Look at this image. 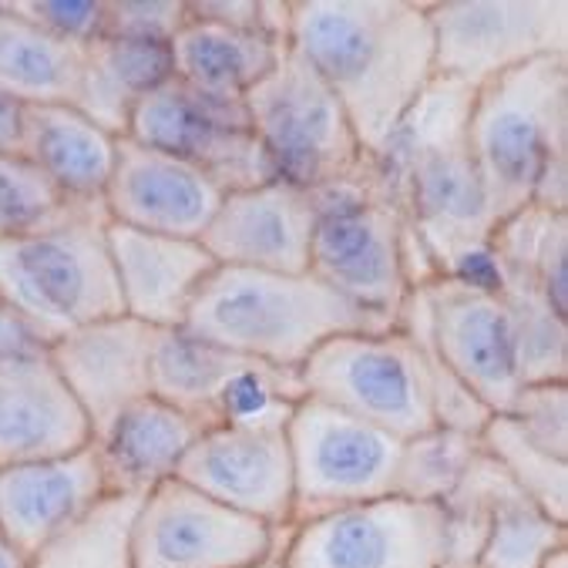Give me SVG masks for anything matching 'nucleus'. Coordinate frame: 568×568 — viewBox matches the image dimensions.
I'll use <instances>...</instances> for the list:
<instances>
[{
  "label": "nucleus",
  "instance_id": "1",
  "mask_svg": "<svg viewBox=\"0 0 568 568\" xmlns=\"http://www.w3.org/2000/svg\"><path fill=\"white\" fill-rule=\"evenodd\" d=\"M475 88L434 78L377 155L374 172L434 276H488L498 215L478 175L468 119Z\"/></svg>",
  "mask_w": 568,
  "mask_h": 568
},
{
  "label": "nucleus",
  "instance_id": "2",
  "mask_svg": "<svg viewBox=\"0 0 568 568\" xmlns=\"http://www.w3.org/2000/svg\"><path fill=\"white\" fill-rule=\"evenodd\" d=\"M290 51L344 104L367 155L437 78L427 0H290Z\"/></svg>",
  "mask_w": 568,
  "mask_h": 568
},
{
  "label": "nucleus",
  "instance_id": "3",
  "mask_svg": "<svg viewBox=\"0 0 568 568\" xmlns=\"http://www.w3.org/2000/svg\"><path fill=\"white\" fill-rule=\"evenodd\" d=\"M468 145L498 222L525 205L568 212V58H541L481 84Z\"/></svg>",
  "mask_w": 568,
  "mask_h": 568
},
{
  "label": "nucleus",
  "instance_id": "4",
  "mask_svg": "<svg viewBox=\"0 0 568 568\" xmlns=\"http://www.w3.org/2000/svg\"><path fill=\"white\" fill-rule=\"evenodd\" d=\"M189 333L233 354L300 371L316 347L339 333H384V320L364 313L313 273H263L219 266L199 290Z\"/></svg>",
  "mask_w": 568,
  "mask_h": 568
},
{
  "label": "nucleus",
  "instance_id": "5",
  "mask_svg": "<svg viewBox=\"0 0 568 568\" xmlns=\"http://www.w3.org/2000/svg\"><path fill=\"white\" fill-rule=\"evenodd\" d=\"M310 273L364 313L397 329L410 293L434 280L427 256L377 182L374 162L329 192H316Z\"/></svg>",
  "mask_w": 568,
  "mask_h": 568
},
{
  "label": "nucleus",
  "instance_id": "6",
  "mask_svg": "<svg viewBox=\"0 0 568 568\" xmlns=\"http://www.w3.org/2000/svg\"><path fill=\"white\" fill-rule=\"evenodd\" d=\"M0 303L44 347L64 333L119 316V283L108 253V212L88 209L51 230L0 240Z\"/></svg>",
  "mask_w": 568,
  "mask_h": 568
},
{
  "label": "nucleus",
  "instance_id": "7",
  "mask_svg": "<svg viewBox=\"0 0 568 568\" xmlns=\"http://www.w3.org/2000/svg\"><path fill=\"white\" fill-rule=\"evenodd\" d=\"M253 135L273 179L306 192H329L367 165L344 104L293 51L246 94Z\"/></svg>",
  "mask_w": 568,
  "mask_h": 568
},
{
  "label": "nucleus",
  "instance_id": "8",
  "mask_svg": "<svg viewBox=\"0 0 568 568\" xmlns=\"http://www.w3.org/2000/svg\"><path fill=\"white\" fill-rule=\"evenodd\" d=\"M306 397L347 410L400 440L437 427L430 377L414 339L384 333H339L300 367Z\"/></svg>",
  "mask_w": 568,
  "mask_h": 568
},
{
  "label": "nucleus",
  "instance_id": "9",
  "mask_svg": "<svg viewBox=\"0 0 568 568\" xmlns=\"http://www.w3.org/2000/svg\"><path fill=\"white\" fill-rule=\"evenodd\" d=\"M293 458V525L394 495L400 437L303 397L286 424Z\"/></svg>",
  "mask_w": 568,
  "mask_h": 568
},
{
  "label": "nucleus",
  "instance_id": "10",
  "mask_svg": "<svg viewBox=\"0 0 568 568\" xmlns=\"http://www.w3.org/2000/svg\"><path fill=\"white\" fill-rule=\"evenodd\" d=\"M434 71L481 88L521 64L568 58L565 0H427Z\"/></svg>",
  "mask_w": 568,
  "mask_h": 568
},
{
  "label": "nucleus",
  "instance_id": "11",
  "mask_svg": "<svg viewBox=\"0 0 568 568\" xmlns=\"http://www.w3.org/2000/svg\"><path fill=\"white\" fill-rule=\"evenodd\" d=\"M280 555L286 568H440V505L387 495L336 508L290 525Z\"/></svg>",
  "mask_w": 568,
  "mask_h": 568
},
{
  "label": "nucleus",
  "instance_id": "12",
  "mask_svg": "<svg viewBox=\"0 0 568 568\" xmlns=\"http://www.w3.org/2000/svg\"><path fill=\"white\" fill-rule=\"evenodd\" d=\"M125 139L195 165L222 192L253 189L273 179L270 162L253 135L246 104L199 94L175 78L135 104Z\"/></svg>",
  "mask_w": 568,
  "mask_h": 568
},
{
  "label": "nucleus",
  "instance_id": "13",
  "mask_svg": "<svg viewBox=\"0 0 568 568\" xmlns=\"http://www.w3.org/2000/svg\"><path fill=\"white\" fill-rule=\"evenodd\" d=\"M417 290L447 371L491 414H508L525 377L515 323L495 283L488 276H434Z\"/></svg>",
  "mask_w": 568,
  "mask_h": 568
},
{
  "label": "nucleus",
  "instance_id": "14",
  "mask_svg": "<svg viewBox=\"0 0 568 568\" xmlns=\"http://www.w3.org/2000/svg\"><path fill=\"white\" fill-rule=\"evenodd\" d=\"M290 528H270L172 478L142 498L135 568H246L283 545Z\"/></svg>",
  "mask_w": 568,
  "mask_h": 568
},
{
  "label": "nucleus",
  "instance_id": "15",
  "mask_svg": "<svg viewBox=\"0 0 568 568\" xmlns=\"http://www.w3.org/2000/svg\"><path fill=\"white\" fill-rule=\"evenodd\" d=\"M175 478L270 528L293 525V458L286 427H205Z\"/></svg>",
  "mask_w": 568,
  "mask_h": 568
},
{
  "label": "nucleus",
  "instance_id": "16",
  "mask_svg": "<svg viewBox=\"0 0 568 568\" xmlns=\"http://www.w3.org/2000/svg\"><path fill=\"white\" fill-rule=\"evenodd\" d=\"M316 209V192L270 179L253 189L225 192L199 243L215 266L290 276L310 273Z\"/></svg>",
  "mask_w": 568,
  "mask_h": 568
},
{
  "label": "nucleus",
  "instance_id": "17",
  "mask_svg": "<svg viewBox=\"0 0 568 568\" xmlns=\"http://www.w3.org/2000/svg\"><path fill=\"white\" fill-rule=\"evenodd\" d=\"M222 199L225 192L195 165L135 139H119L115 172L108 179L101 205L115 225L202 240Z\"/></svg>",
  "mask_w": 568,
  "mask_h": 568
},
{
  "label": "nucleus",
  "instance_id": "18",
  "mask_svg": "<svg viewBox=\"0 0 568 568\" xmlns=\"http://www.w3.org/2000/svg\"><path fill=\"white\" fill-rule=\"evenodd\" d=\"M155 329L119 313L64 333L48 347L54 371L84 410L91 434L152 394Z\"/></svg>",
  "mask_w": 568,
  "mask_h": 568
},
{
  "label": "nucleus",
  "instance_id": "19",
  "mask_svg": "<svg viewBox=\"0 0 568 568\" xmlns=\"http://www.w3.org/2000/svg\"><path fill=\"white\" fill-rule=\"evenodd\" d=\"M108 253L122 313L152 329L182 326L199 290L219 270L199 240L142 233L115 222H108Z\"/></svg>",
  "mask_w": 568,
  "mask_h": 568
},
{
  "label": "nucleus",
  "instance_id": "20",
  "mask_svg": "<svg viewBox=\"0 0 568 568\" xmlns=\"http://www.w3.org/2000/svg\"><path fill=\"white\" fill-rule=\"evenodd\" d=\"M91 444V424L48 351L0 361V468L71 454Z\"/></svg>",
  "mask_w": 568,
  "mask_h": 568
},
{
  "label": "nucleus",
  "instance_id": "21",
  "mask_svg": "<svg viewBox=\"0 0 568 568\" xmlns=\"http://www.w3.org/2000/svg\"><path fill=\"white\" fill-rule=\"evenodd\" d=\"M104 495L91 444L58 458L0 468V531L24 555H34Z\"/></svg>",
  "mask_w": 568,
  "mask_h": 568
},
{
  "label": "nucleus",
  "instance_id": "22",
  "mask_svg": "<svg viewBox=\"0 0 568 568\" xmlns=\"http://www.w3.org/2000/svg\"><path fill=\"white\" fill-rule=\"evenodd\" d=\"M205 424L149 394L91 434L108 495L145 498L172 481Z\"/></svg>",
  "mask_w": 568,
  "mask_h": 568
},
{
  "label": "nucleus",
  "instance_id": "23",
  "mask_svg": "<svg viewBox=\"0 0 568 568\" xmlns=\"http://www.w3.org/2000/svg\"><path fill=\"white\" fill-rule=\"evenodd\" d=\"M21 155L31 159L68 199L101 202L115 172L119 135L94 125L74 104H28Z\"/></svg>",
  "mask_w": 568,
  "mask_h": 568
},
{
  "label": "nucleus",
  "instance_id": "24",
  "mask_svg": "<svg viewBox=\"0 0 568 568\" xmlns=\"http://www.w3.org/2000/svg\"><path fill=\"white\" fill-rule=\"evenodd\" d=\"M286 51L290 44L280 38L202 21L192 18V11L185 28L169 44L172 78L222 101H246V94L283 61Z\"/></svg>",
  "mask_w": 568,
  "mask_h": 568
},
{
  "label": "nucleus",
  "instance_id": "25",
  "mask_svg": "<svg viewBox=\"0 0 568 568\" xmlns=\"http://www.w3.org/2000/svg\"><path fill=\"white\" fill-rule=\"evenodd\" d=\"M172 78V58L162 44L98 38L84 48L78 104L104 132L125 139L135 104Z\"/></svg>",
  "mask_w": 568,
  "mask_h": 568
},
{
  "label": "nucleus",
  "instance_id": "26",
  "mask_svg": "<svg viewBox=\"0 0 568 568\" xmlns=\"http://www.w3.org/2000/svg\"><path fill=\"white\" fill-rule=\"evenodd\" d=\"M253 357L215 347L185 326L155 329L152 344V394L205 427L219 424V404L230 384Z\"/></svg>",
  "mask_w": 568,
  "mask_h": 568
},
{
  "label": "nucleus",
  "instance_id": "27",
  "mask_svg": "<svg viewBox=\"0 0 568 568\" xmlns=\"http://www.w3.org/2000/svg\"><path fill=\"white\" fill-rule=\"evenodd\" d=\"M84 48L64 44L0 4V91L21 104H78Z\"/></svg>",
  "mask_w": 568,
  "mask_h": 568
},
{
  "label": "nucleus",
  "instance_id": "28",
  "mask_svg": "<svg viewBox=\"0 0 568 568\" xmlns=\"http://www.w3.org/2000/svg\"><path fill=\"white\" fill-rule=\"evenodd\" d=\"M488 263L525 276L568 313V212L525 205L505 215L491 233Z\"/></svg>",
  "mask_w": 568,
  "mask_h": 568
},
{
  "label": "nucleus",
  "instance_id": "29",
  "mask_svg": "<svg viewBox=\"0 0 568 568\" xmlns=\"http://www.w3.org/2000/svg\"><path fill=\"white\" fill-rule=\"evenodd\" d=\"M142 498L104 495L88 515L31 555V568H135L132 528Z\"/></svg>",
  "mask_w": 568,
  "mask_h": 568
},
{
  "label": "nucleus",
  "instance_id": "30",
  "mask_svg": "<svg viewBox=\"0 0 568 568\" xmlns=\"http://www.w3.org/2000/svg\"><path fill=\"white\" fill-rule=\"evenodd\" d=\"M515 491V481L481 450L462 485L440 501L444 561L440 568H478L498 505Z\"/></svg>",
  "mask_w": 568,
  "mask_h": 568
},
{
  "label": "nucleus",
  "instance_id": "31",
  "mask_svg": "<svg viewBox=\"0 0 568 568\" xmlns=\"http://www.w3.org/2000/svg\"><path fill=\"white\" fill-rule=\"evenodd\" d=\"M478 440L481 450L515 481V488L535 508L568 525V462L538 447L508 414H491Z\"/></svg>",
  "mask_w": 568,
  "mask_h": 568
},
{
  "label": "nucleus",
  "instance_id": "32",
  "mask_svg": "<svg viewBox=\"0 0 568 568\" xmlns=\"http://www.w3.org/2000/svg\"><path fill=\"white\" fill-rule=\"evenodd\" d=\"M478 454H481V440L478 434L468 430L430 427L424 434H414L400 444L394 495L424 505H440L462 485Z\"/></svg>",
  "mask_w": 568,
  "mask_h": 568
},
{
  "label": "nucleus",
  "instance_id": "33",
  "mask_svg": "<svg viewBox=\"0 0 568 568\" xmlns=\"http://www.w3.org/2000/svg\"><path fill=\"white\" fill-rule=\"evenodd\" d=\"M101 202L68 199L31 159L0 155V240L31 236L51 225H61Z\"/></svg>",
  "mask_w": 568,
  "mask_h": 568
},
{
  "label": "nucleus",
  "instance_id": "34",
  "mask_svg": "<svg viewBox=\"0 0 568 568\" xmlns=\"http://www.w3.org/2000/svg\"><path fill=\"white\" fill-rule=\"evenodd\" d=\"M565 528L515 488L495 511L478 568H541L551 551L568 545Z\"/></svg>",
  "mask_w": 568,
  "mask_h": 568
},
{
  "label": "nucleus",
  "instance_id": "35",
  "mask_svg": "<svg viewBox=\"0 0 568 568\" xmlns=\"http://www.w3.org/2000/svg\"><path fill=\"white\" fill-rule=\"evenodd\" d=\"M189 21V0H104V38L169 48Z\"/></svg>",
  "mask_w": 568,
  "mask_h": 568
},
{
  "label": "nucleus",
  "instance_id": "36",
  "mask_svg": "<svg viewBox=\"0 0 568 568\" xmlns=\"http://www.w3.org/2000/svg\"><path fill=\"white\" fill-rule=\"evenodd\" d=\"M515 424L555 458L568 462V384H525L508 410Z\"/></svg>",
  "mask_w": 568,
  "mask_h": 568
},
{
  "label": "nucleus",
  "instance_id": "37",
  "mask_svg": "<svg viewBox=\"0 0 568 568\" xmlns=\"http://www.w3.org/2000/svg\"><path fill=\"white\" fill-rule=\"evenodd\" d=\"M8 8L64 44L88 48L104 38V0H8Z\"/></svg>",
  "mask_w": 568,
  "mask_h": 568
},
{
  "label": "nucleus",
  "instance_id": "38",
  "mask_svg": "<svg viewBox=\"0 0 568 568\" xmlns=\"http://www.w3.org/2000/svg\"><path fill=\"white\" fill-rule=\"evenodd\" d=\"M34 351H48L38 333L14 313L0 303V361H11L21 354H34Z\"/></svg>",
  "mask_w": 568,
  "mask_h": 568
},
{
  "label": "nucleus",
  "instance_id": "39",
  "mask_svg": "<svg viewBox=\"0 0 568 568\" xmlns=\"http://www.w3.org/2000/svg\"><path fill=\"white\" fill-rule=\"evenodd\" d=\"M24 108L18 98L0 91V155H18L24 142Z\"/></svg>",
  "mask_w": 568,
  "mask_h": 568
},
{
  "label": "nucleus",
  "instance_id": "40",
  "mask_svg": "<svg viewBox=\"0 0 568 568\" xmlns=\"http://www.w3.org/2000/svg\"><path fill=\"white\" fill-rule=\"evenodd\" d=\"M0 568H31V555H24L4 531H0Z\"/></svg>",
  "mask_w": 568,
  "mask_h": 568
},
{
  "label": "nucleus",
  "instance_id": "41",
  "mask_svg": "<svg viewBox=\"0 0 568 568\" xmlns=\"http://www.w3.org/2000/svg\"><path fill=\"white\" fill-rule=\"evenodd\" d=\"M541 568H568V545L558 548V551H551V555L541 561Z\"/></svg>",
  "mask_w": 568,
  "mask_h": 568
},
{
  "label": "nucleus",
  "instance_id": "42",
  "mask_svg": "<svg viewBox=\"0 0 568 568\" xmlns=\"http://www.w3.org/2000/svg\"><path fill=\"white\" fill-rule=\"evenodd\" d=\"M280 548H283V545H280ZM280 548H276V551H270L266 558H260V561L246 565V568H286V565H283V555H280Z\"/></svg>",
  "mask_w": 568,
  "mask_h": 568
}]
</instances>
